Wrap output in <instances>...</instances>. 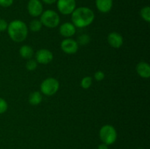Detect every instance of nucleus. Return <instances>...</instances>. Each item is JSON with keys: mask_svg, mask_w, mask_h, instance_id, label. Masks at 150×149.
<instances>
[{"mask_svg": "<svg viewBox=\"0 0 150 149\" xmlns=\"http://www.w3.org/2000/svg\"><path fill=\"white\" fill-rule=\"evenodd\" d=\"M19 54L24 59H31L34 56V50L30 45H23L19 49Z\"/></svg>", "mask_w": 150, "mask_h": 149, "instance_id": "14", "label": "nucleus"}, {"mask_svg": "<svg viewBox=\"0 0 150 149\" xmlns=\"http://www.w3.org/2000/svg\"><path fill=\"white\" fill-rule=\"evenodd\" d=\"M57 9L64 15H71L76 8V0H57Z\"/></svg>", "mask_w": 150, "mask_h": 149, "instance_id": "6", "label": "nucleus"}, {"mask_svg": "<svg viewBox=\"0 0 150 149\" xmlns=\"http://www.w3.org/2000/svg\"><path fill=\"white\" fill-rule=\"evenodd\" d=\"M107 41L110 46L114 48H121L124 42L123 37L120 33L116 32H113L108 34Z\"/></svg>", "mask_w": 150, "mask_h": 149, "instance_id": "10", "label": "nucleus"}, {"mask_svg": "<svg viewBox=\"0 0 150 149\" xmlns=\"http://www.w3.org/2000/svg\"><path fill=\"white\" fill-rule=\"evenodd\" d=\"M89 41H90V37L88 34H83L79 37L77 42L79 45H86L89 43Z\"/></svg>", "mask_w": 150, "mask_h": 149, "instance_id": "19", "label": "nucleus"}, {"mask_svg": "<svg viewBox=\"0 0 150 149\" xmlns=\"http://www.w3.org/2000/svg\"><path fill=\"white\" fill-rule=\"evenodd\" d=\"M95 4L98 11L107 13L112 9L113 0H95Z\"/></svg>", "mask_w": 150, "mask_h": 149, "instance_id": "13", "label": "nucleus"}, {"mask_svg": "<svg viewBox=\"0 0 150 149\" xmlns=\"http://www.w3.org/2000/svg\"><path fill=\"white\" fill-rule=\"evenodd\" d=\"M40 20L42 26L48 29L57 27L60 23V17L58 13L53 10H47L42 12Z\"/></svg>", "mask_w": 150, "mask_h": 149, "instance_id": "4", "label": "nucleus"}, {"mask_svg": "<svg viewBox=\"0 0 150 149\" xmlns=\"http://www.w3.org/2000/svg\"><path fill=\"white\" fill-rule=\"evenodd\" d=\"M14 0H0V6L2 7H9L13 4Z\"/></svg>", "mask_w": 150, "mask_h": 149, "instance_id": "24", "label": "nucleus"}, {"mask_svg": "<svg viewBox=\"0 0 150 149\" xmlns=\"http://www.w3.org/2000/svg\"><path fill=\"white\" fill-rule=\"evenodd\" d=\"M42 24L41 21L38 19H34L30 22L29 26V29L33 32H38L42 29Z\"/></svg>", "mask_w": 150, "mask_h": 149, "instance_id": "16", "label": "nucleus"}, {"mask_svg": "<svg viewBox=\"0 0 150 149\" xmlns=\"http://www.w3.org/2000/svg\"><path fill=\"white\" fill-rule=\"evenodd\" d=\"M7 31L8 36L13 42H21L27 38L29 28L23 20H13L8 23Z\"/></svg>", "mask_w": 150, "mask_h": 149, "instance_id": "2", "label": "nucleus"}, {"mask_svg": "<svg viewBox=\"0 0 150 149\" xmlns=\"http://www.w3.org/2000/svg\"><path fill=\"white\" fill-rule=\"evenodd\" d=\"M95 17V13L90 8L80 7L75 9L72 13L71 23L76 28H84L93 23Z\"/></svg>", "mask_w": 150, "mask_h": 149, "instance_id": "1", "label": "nucleus"}, {"mask_svg": "<svg viewBox=\"0 0 150 149\" xmlns=\"http://www.w3.org/2000/svg\"><path fill=\"white\" fill-rule=\"evenodd\" d=\"M8 109V104L7 101L3 98L0 97V115L4 113Z\"/></svg>", "mask_w": 150, "mask_h": 149, "instance_id": "21", "label": "nucleus"}, {"mask_svg": "<svg viewBox=\"0 0 150 149\" xmlns=\"http://www.w3.org/2000/svg\"><path fill=\"white\" fill-rule=\"evenodd\" d=\"M136 72L138 75L144 79H147L150 77V66L147 62L141 61L136 65Z\"/></svg>", "mask_w": 150, "mask_h": 149, "instance_id": "12", "label": "nucleus"}, {"mask_svg": "<svg viewBox=\"0 0 150 149\" xmlns=\"http://www.w3.org/2000/svg\"><path fill=\"white\" fill-rule=\"evenodd\" d=\"M98 149H108V145L105 144V143H101L98 145Z\"/></svg>", "mask_w": 150, "mask_h": 149, "instance_id": "25", "label": "nucleus"}, {"mask_svg": "<svg viewBox=\"0 0 150 149\" xmlns=\"http://www.w3.org/2000/svg\"><path fill=\"white\" fill-rule=\"evenodd\" d=\"M61 36L65 38H71L76 32V27L70 22H65L59 26V29Z\"/></svg>", "mask_w": 150, "mask_h": 149, "instance_id": "11", "label": "nucleus"}, {"mask_svg": "<svg viewBox=\"0 0 150 149\" xmlns=\"http://www.w3.org/2000/svg\"><path fill=\"white\" fill-rule=\"evenodd\" d=\"M38 63L37 62L36 60L31 58V59L28 60L27 62H26V70H29V71H34V70H36L37 67H38Z\"/></svg>", "mask_w": 150, "mask_h": 149, "instance_id": "20", "label": "nucleus"}, {"mask_svg": "<svg viewBox=\"0 0 150 149\" xmlns=\"http://www.w3.org/2000/svg\"><path fill=\"white\" fill-rule=\"evenodd\" d=\"M140 15L142 18L143 19L144 21L149 23L150 22V7L149 6H146L144 7L141 10Z\"/></svg>", "mask_w": 150, "mask_h": 149, "instance_id": "17", "label": "nucleus"}, {"mask_svg": "<svg viewBox=\"0 0 150 149\" xmlns=\"http://www.w3.org/2000/svg\"><path fill=\"white\" fill-rule=\"evenodd\" d=\"M27 10L32 17H39L43 12V6L40 0H29L27 4Z\"/></svg>", "mask_w": 150, "mask_h": 149, "instance_id": "9", "label": "nucleus"}, {"mask_svg": "<svg viewBox=\"0 0 150 149\" xmlns=\"http://www.w3.org/2000/svg\"><path fill=\"white\" fill-rule=\"evenodd\" d=\"M59 89V83L54 77H48L42 80L40 84V92L45 96H53Z\"/></svg>", "mask_w": 150, "mask_h": 149, "instance_id": "5", "label": "nucleus"}, {"mask_svg": "<svg viewBox=\"0 0 150 149\" xmlns=\"http://www.w3.org/2000/svg\"><path fill=\"white\" fill-rule=\"evenodd\" d=\"M94 78L97 80V81H102L104 78H105V73L103 71L98 70V71L95 72L94 74Z\"/></svg>", "mask_w": 150, "mask_h": 149, "instance_id": "22", "label": "nucleus"}, {"mask_svg": "<svg viewBox=\"0 0 150 149\" xmlns=\"http://www.w3.org/2000/svg\"><path fill=\"white\" fill-rule=\"evenodd\" d=\"M42 101V94L40 91H35L32 92L29 96V103L33 106L40 105Z\"/></svg>", "mask_w": 150, "mask_h": 149, "instance_id": "15", "label": "nucleus"}, {"mask_svg": "<svg viewBox=\"0 0 150 149\" xmlns=\"http://www.w3.org/2000/svg\"><path fill=\"white\" fill-rule=\"evenodd\" d=\"M92 84V77L90 76H85L81 81V86L83 89H88L91 87Z\"/></svg>", "mask_w": 150, "mask_h": 149, "instance_id": "18", "label": "nucleus"}, {"mask_svg": "<svg viewBox=\"0 0 150 149\" xmlns=\"http://www.w3.org/2000/svg\"><path fill=\"white\" fill-rule=\"evenodd\" d=\"M42 1L46 4H53L57 2V0H42Z\"/></svg>", "mask_w": 150, "mask_h": 149, "instance_id": "26", "label": "nucleus"}, {"mask_svg": "<svg viewBox=\"0 0 150 149\" xmlns=\"http://www.w3.org/2000/svg\"><path fill=\"white\" fill-rule=\"evenodd\" d=\"M7 26H8L7 22L4 19L0 18V32H4V31L7 30Z\"/></svg>", "mask_w": 150, "mask_h": 149, "instance_id": "23", "label": "nucleus"}, {"mask_svg": "<svg viewBox=\"0 0 150 149\" xmlns=\"http://www.w3.org/2000/svg\"><path fill=\"white\" fill-rule=\"evenodd\" d=\"M99 137L103 143L111 145H113L117 139V132L115 127L110 124L103 126L99 131Z\"/></svg>", "mask_w": 150, "mask_h": 149, "instance_id": "3", "label": "nucleus"}, {"mask_svg": "<svg viewBox=\"0 0 150 149\" xmlns=\"http://www.w3.org/2000/svg\"><path fill=\"white\" fill-rule=\"evenodd\" d=\"M54 59L53 53L46 48L38 50L35 53V60L40 64H48Z\"/></svg>", "mask_w": 150, "mask_h": 149, "instance_id": "8", "label": "nucleus"}, {"mask_svg": "<svg viewBox=\"0 0 150 149\" xmlns=\"http://www.w3.org/2000/svg\"><path fill=\"white\" fill-rule=\"evenodd\" d=\"M61 50L66 54H75L78 52L79 45L77 41L72 38H65L60 44Z\"/></svg>", "mask_w": 150, "mask_h": 149, "instance_id": "7", "label": "nucleus"}]
</instances>
